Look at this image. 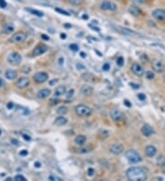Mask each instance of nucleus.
Here are the masks:
<instances>
[{
  "label": "nucleus",
  "mask_w": 165,
  "mask_h": 181,
  "mask_svg": "<svg viewBox=\"0 0 165 181\" xmlns=\"http://www.w3.org/2000/svg\"><path fill=\"white\" fill-rule=\"evenodd\" d=\"M49 180H51V181H56V180H59V181H61V178H56V176H49Z\"/></svg>",
  "instance_id": "42"
},
{
  "label": "nucleus",
  "mask_w": 165,
  "mask_h": 181,
  "mask_svg": "<svg viewBox=\"0 0 165 181\" xmlns=\"http://www.w3.org/2000/svg\"><path fill=\"white\" fill-rule=\"evenodd\" d=\"M129 85H130L133 89H138V88H139V85H138V84H136V83L130 82V83H129Z\"/></svg>",
  "instance_id": "45"
},
{
  "label": "nucleus",
  "mask_w": 165,
  "mask_h": 181,
  "mask_svg": "<svg viewBox=\"0 0 165 181\" xmlns=\"http://www.w3.org/2000/svg\"><path fill=\"white\" fill-rule=\"evenodd\" d=\"M61 38L65 40V38H66V35L64 34V33H61Z\"/></svg>",
  "instance_id": "50"
},
{
  "label": "nucleus",
  "mask_w": 165,
  "mask_h": 181,
  "mask_svg": "<svg viewBox=\"0 0 165 181\" xmlns=\"http://www.w3.org/2000/svg\"><path fill=\"white\" fill-rule=\"evenodd\" d=\"M70 48H71V50L72 51H78L79 50V46L77 44H75V43H72L70 45Z\"/></svg>",
  "instance_id": "33"
},
{
  "label": "nucleus",
  "mask_w": 165,
  "mask_h": 181,
  "mask_svg": "<svg viewBox=\"0 0 165 181\" xmlns=\"http://www.w3.org/2000/svg\"><path fill=\"white\" fill-rule=\"evenodd\" d=\"M14 180L15 181H26L27 179H26L25 176H22V175H17V176L14 178Z\"/></svg>",
  "instance_id": "32"
},
{
  "label": "nucleus",
  "mask_w": 165,
  "mask_h": 181,
  "mask_svg": "<svg viewBox=\"0 0 165 181\" xmlns=\"http://www.w3.org/2000/svg\"><path fill=\"white\" fill-rule=\"evenodd\" d=\"M25 9H26L28 12H29L30 14L35 15V16H43V15H44L41 11L37 10V9H33V8H26Z\"/></svg>",
  "instance_id": "25"
},
{
  "label": "nucleus",
  "mask_w": 165,
  "mask_h": 181,
  "mask_svg": "<svg viewBox=\"0 0 165 181\" xmlns=\"http://www.w3.org/2000/svg\"><path fill=\"white\" fill-rule=\"evenodd\" d=\"M19 154L20 156H28L29 154V152H28V150H21L20 151V153H19Z\"/></svg>",
  "instance_id": "43"
},
{
  "label": "nucleus",
  "mask_w": 165,
  "mask_h": 181,
  "mask_svg": "<svg viewBox=\"0 0 165 181\" xmlns=\"http://www.w3.org/2000/svg\"><path fill=\"white\" fill-rule=\"evenodd\" d=\"M67 122H68V120H67L65 117H63V116H59V117H57L55 119L54 124H55L56 125H58V126H63V125L66 124Z\"/></svg>",
  "instance_id": "21"
},
{
  "label": "nucleus",
  "mask_w": 165,
  "mask_h": 181,
  "mask_svg": "<svg viewBox=\"0 0 165 181\" xmlns=\"http://www.w3.org/2000/svg\"><path fill=\"white\" fill-rule=\"evenodd\" d=\"M126 176L131 181H144L148 178V170L141 166H133L127 170Z\"/></svg>",
  "instance_id": "1"
},
{
  "label": "nucleus",
  "mask_w": 165,
  "mask_h": 181,
  "mask_svg": "<svg viewBox=\"0 0 165 181\" xmlns=\"http://www.w3.org/2000/svg\"><path fill=\"white\" fill-rule=\"evenodd\" d=\"M74 142L77 146H84L85 143L86 142V137L85 136H82V134H79V136L75 137Z\"/></svg>",
  "instance_id": "22"
},
{
  "label": "nucleus",
  "mask_w": 165,
  "mask_h": 181,
  "mask_svg": "<svg viewBox=\"0 0 165 181\" xmlns=\"http://www.w3.org/2000/svg\"><path fill=\"white\" fill-rule=\"evenodd\" d=\"M2 85H3V80H2V79L0 78V87H1Z\"/></svg>",
  "instance_id": "53"
},
{
  "label": "nucleus",
  "mask_w": 165,
  "mask_h": 181,
  "mask_svg": "<svg viewBox=\"0 0 165 181\" xmlns=\"http://www.w3.org/2000/svg\"><path fill=\"white\" fill-rule=\"evenodd\" d=\"M29 84V80L27 77H21L19 78V80H17L16 82V87L19 89H25L28 87Z\"/></svg>",
  "instance_id": "12"
},
{
  "label": "nucleus",
  "mask_w": 165,
  "mask_h": 181,
  "mask_svg": "<svg viewBox=\"0 0 165 181\" xmlns=\"http://www.w3.org/2000/svg\"><path fill=\"white\" fill-rule=\"evenodd\" d=\"M117 5L111 1H104L101 4V9L106 11H116L117 10Z\"/></svg>",
  "instance_id": "9"
},
{
  "label": "nucleus",
  "mask_w": 165,
  "mask_h": 181,
  "mask_svg": "<svg viewBox=\"0 0 165 181\" xmlns=\"http://www.w3.org/2000/svg\"><path fill=\"white\" fill-rule=\"evenodd\" d=\"M51 92V90H49V89H42V90H39L37 96L39 99H46L50 96Z\"/></svg>",
  "instance_id": "19"
},
{
  "label": "nucleus",
  "mask_w": 165,
  "mask_h": 181,
  "mask_svg": "<svg viewBox=\"0 0 165 181\" xmlns=\"http://www.w3.org/2000/svg\"><path fill=\"white\" fill-rule=\"evenodd\" d=\"M48 50V47L46 45H43V44H40V45H38L36 48H34L33 50V55L34 56H40Z\"/></svg>",
  "instance_id": "13"
},
{
  "label": "nucleus",
  "mask_w": 165,
  "mask_h": 181,
  "mask_svg": "<svg viewBox=\"0 0 165 181\" xmlns=\"http://www.w3.org/2000/svg\"><path fill=\"white\" fill-rule=\"evenodd\" d=\"M65 93H66V87L63 85L58 86V87L55 89V90H54V95L57 96V97L63 95Z\"/></svg>",
  "instance_id": "20"
},
{
  "label": "nucleus",
  "mask_w": 165,
  "mask_h": 181,
  "mask_svg": "<svg viewBox=\"0 0 165 181\" xmlns=\"http://www.w3.org/2000/svg\"><path fill=\"white\" fill-rule=\"evenodd\" d=\"M117 64L119 67H122L123 65H124V59H123V57H118V58H117Z\"/></svg>",
  "instance_id": "34"
},
{
  "label": "nucleus",
  "mask_w": 165,
  "mask_h": 181,
  "mask_svg": "<svg viewBox=\"0 0 165 181\" xmlns=\"http://www.w3.org/2000/svg\"><path fill=\"white\" fill-rule=\"evenodd\" d=\"M22 137H23L25 140H27V141L30 140V136H29V134H22Z\"/></svg>",
  "instance_id": "44"
},
{
  "label": "nucleus",
  "mask_w": 165,
  "mask_h": 181,
  "mask_svg": "<svg viewBox=\"0 0 165 181\" xmlns=\"http://www.w3.org/2000/svg\"><path fill=\"white\" fill-rule=\"evenodd\" d=\"M55 10L57 11V12H59V13L62 14V15H65V16H70V13H68L67 11L65 10H62V9H61V8H55Z\"/></svg>",
  "instance_id": "36"
},
{
  "label": "nucleus",
  "mask_w": 165,
  "mask_h": 181,
  "mask_svg": "<svg viewBox=\"0 0 165 181\" xmlns=\"http://www.w3.org/2000/svg\"><path fill=\"white\" fill-rule=\"evenodd\" d=\"M128 11H129V13H130L131 15H133L134 16H138L141 14L140 9H139L138 6H131L130 8H129V9H128Z\"/></svg>",
  "instance_id": "23"
},
{
  "label": "nucleus",
  "mask_w": 165,
  "mask_h": 181,
  "mask_svg": "<svg viewBox=\"0 0 165 181\" xmlns=\"http://www.w3.org/2000/svg\"><path fill=\"white\" fill-rule=\"evenodd\" d=\"M7 180H8V181H10V180H13V179L10 178H7Z\"/></svg>",
  "instance_id": "56"
},
{
  "label": "nucleus",
  "mask_w": 165,
  "mask_h": 181,
  "mask_svg": "<svg viewBox=\"0 0 165 181\" xmlns=\"http://www.w3.org/2000/svg\"><path fill=\"white\" fill-rule=\"evenodd\" d=\"M138 98L140 100V101H144V100H146V95L144 94V93L140 92L138 94Z\"/></svg>",
  "instance_id": "39"
},
{
  "label": "nucleus",
  "mask_w": 165,
  "mask_h": 181,
  "mask_svg": "<svg viewBox=\"0 0 165 181\" xmlns=\"http://www.w3.org/2000/svg\"><path fill=\"white\" fill-rule=\"evenodd\" d=\"M125 156L127 160L131 164H138V163L142 161V157H141L140 154H138L136 150L133 149H129L128 151H126Z\"/></svg>",
  "instance_id": "2"
},
{
  "label": "nucleus",
  "mask_w": 165,
  "mask_h": 181,
  "mask_svg": "<svg viewBox=\"0 0 165 181\" xmlns=\"http://www.w3.org/2000/svg\"><path fill=\"white\" fill-rule=\"evenodd\" d=\"M81 56H82V58H85V56H86V55H85L84 52H81Z\"/></svg>",
  "instance_id": "52"
},
{
  "label": "nucleus",
  "mask_w": 165,
  "mask_h": 181,
  "mask_svg": "<svg viewBox=\"0 0 165 181\" xmlns=\"http://www.w3.org/2000/svg\"><path fill=\"white\" fill-rule=\"evenodd\" d=\"M108 136H109V133H108L107 131H106V130L100 131V137H101V138H103V139L107 138Z\"/></svg>",
  "instance_id": "30"
},
{
  "label": "nucleus",
  "mask_w": 165,
  "mask_h": 181,
  "mask_svg": "<svg viewBox=\"0 0 165 181\" xmlns=\"http://www.w3.org/2000/svg\"><path fill=\"white\" fill-rule=\"evenodd\" d=\"M75 114L81 117H87L92 114V109L85 104H78L75 106Z\"/></svg>",
  "instance_id": "3"
},
{
  "label": "nucleus",
  "mask_w": 165,
  "mask_h": 181,
  "mask_svg": "<svg viewBox=\"0 0 165 181\" xmlns=\"http://www.w3.org/2000/svg\"><path fill=\"white\" fill-rule=\"evenodd\" d=\"M22 60L21 55L18 52H11L8 56V63L11 65H19Z\"/></svg>",
  "instance_id": "4"
},
{
  "label": "nucleus",
  "mask_w": 165,
  "mask_h": 181,
  "mask_svg": "<svg viewBox=\"0 0 165 181\" xmlns=\"http://www.w3.org/2000/svg\"><path fill=\"white\" fill-rule=\"evenodd\" d=\"M57 112H58L59 114H61V115L66 114L67 112H68V108H67V107H65V106L59 107L58 109H57Z\"/></svg>",
  "instance_id": "29"
},
{
  "label": "nucleus",
  "mask_w": 165,
  "mask_h": 181,
  "mask_svg": "<svg viewBox=\"0 0 165 181\" xmlns=\"http://www.w3.org/2000/svg\"><path fill=\"white\" fill-rule=\"evenodd\" d=\"M94 92V89L89 85H82V88H81V93H82L84 96H91Z\"/></svg>",
  "instance_id": "17"
},
{
  "label": "nucleus",
  "mask_w": 165,
  "mask_h": 181,
  "mask_svg": "<svg viewBox=\"0 0 165 181\" xmlns=\"http://www.w3.org/2000/svg\"><path fill=\"white\" fill-rule=\"evenodd\" d=\"M34 166L36 168H40V166H41V164H40V162H35L34 163Z\"/></svg>",
  "instance_id": "48"
},
{
  "label": "nucleus",
  "mask_w": 165,
  "mask_h": 181,
  "mask_svg": "<svg viewBox=\"0 0 165 181\" xmlns=\"http://www.w3.org/2000/svg\"><path fill=\"white\" fill-rule=\"evenodd\" d=\"M146 78L148 80H152V79H154V73L150 70H148L146 72Z\"/></svg>",
  "instance_id": "31"
},
{
  "label": "nucleus",
  "mask_w": 165,
  "mask_h": 181,
  "mask_svg": "<svg viewBox=\"0 0 165 181\" xmlns=\"http://www.w3.org/2000/svg\"><path fill=\"white\" fill-rule=\"evenodd\" d=\"M84 18H88V16L87 15H84V16H82Z\"/></svg>",
  "instance_id": "55"
},
{
  "label": "nucleus",
  "mask_w": 165,
  "mask_h": 181,
  "mask_svg": "<svg viewBox=\"0 0 165 181\" xmlns=\"http://www.w3.org/2000/svg\"><path fill=\"white\" fill-rule=\"evenodd\" d=\"M157 164L160 166V168H165V156H160L157 158Z\"/></svg>",
  "instance_id": "27"
},
{
  "label": "nucleus",
  "mask_w": 165,
  "mask_h": 181,
  "mask_svg": "<svg viewBox=\"0 0 165 181\" xmlns=\"http://www.w3.org/2000/svg\"><path fill=\"white\" fill-rule=\"evenodd\" d=\"M33 80L37 83H44L49 80V75L44 72H38L33 76Z\"/></svg>",
  "instance_id": "7"
},
{
  "label": "nucleus",
  "mask_w": 165,
  "mask_h": 181,
  "mask_svg": "<svg viewBox=\"0 0 165 181\" xmlns=\"http://www.w3.org/2000/svg\"><path fill=\"white\" fill-rule=\"evenodd\" d=\"M64 26H66V28H70V27H72L71 25H69V24H65Z\"/></svg>",
  "instance_id": "54"
},
{
  "label": "nucleus",
  "mask_w": 165,
  "mask_h": 181,
  "mask_svg": "<svg viewBox=\"0 0 165 181\" xmlns=\"http://www.w3.org/2000/svg\"><path fill=\"white\" fill-rule=\"evenodd\" d=\"M145 154L148 157H153L157 154V148L154 146H148L145 149Z\"/></svg>",
  "instance_id": "16"
},
{
  "label": "nucleus",
  "mask_w": 165,
  "mask_h": 181,
  "mask_svg": "<svg viewBox=\"0 0 165 181\" xmlns=\"http://www.w3.org/2000/svg\"><path fill=\"white\" fill-rule=\"evenodd\" d=\"M14 30H15V28H14L13 25L8 24V25H6V26H4L2 33L3 34H11V33H13Z\"/></svg>",
  "instance_id": "24"
},
{
  "label": "nucleus",
  "mask_w": 165,
  "mask_h": 181,
  "mask_svg": "<svg viewBox=\"0 0 165 181\" xmlns=\"http://www.w3.org/2000/svg\"><path fill=\"white\" fill-rule=\"evenodd\" d=\"M115 30L124 35H130V33H134V32L130 31L129 30H127V28H122L121 27H118V26H116V27H115Z\"/></svg>",
  "instance_id": "26"
},
{
  "label": "nucleus",
  "mask_w": 165,
  "mask_h": 181,
  "mask_svg": "<svg viewBox=\"0 0 165 181\" xmlns=\"http://www.w3.org/2000/svg\"><path fill=\"white\" fill-rule=\"evenodd\" d=\"M109 151L110 153H112L113 154H117H117H120L123 153V151H124V146H123V144H114L110 146Z\"/></svg>",
  "instance_id": "11"
},
{
  "label": "nucleus",
  "mask_w": 165,
  "mask_h": 181,
  "mask_svg": "<svg viewBox=\"0 0 165 181\" xmlns=\"http://www.w3.org/2000/svg\"><path fill=\"white\" fill-rule=\"evenodd\" d=\"M110 117L115 122H121L124 120V114L117 109H113L110 112Z\"/></svg>",
  "instance_id": "5"
},
{
  "label": "nucleus",
  "mask_w": 165,
  "mask_h": 181,
  "mask_svg": "<svg viewBox=\"0 0 165 181\" xmlns=\"http://www.w3.org/2000/svg\"><path fill=\"white\" fill-rule=\"evenodd\" d=\"M82 80H86V82H93L95 80V77H94L93 75L91 74V73H85L82 76Z\"/></svg>",
  "instance_id": "28"
},
{
  "label": "nucleus",
  "mask_w": 165,
  "mask_h": 181,
  "mask_svg": "<svg viewBox=\"0 0 165 181\" xmlns=\"http://www.w3.org/2000/svg\"><path fill=\"white\" fill-rule=\"evenodd\" d=\"M12 106H14L12 104H8V109H12Z\"/></svg>",
  "instance_id": "51"
},
{
  "label": "nucleus",
  "mask_w": 165,
  "mask_h": 181,
  "mask_svg": "<svg viewBox=\"0 0 165 181\" xmlns=\"http://www.w3.org/2000/svg\"><path fill=\"white\" fill-rule=\"evenodd\" d=\"M1 134H2V132H1V130H0V136H1Z\"/></svg>",
  "instance_id": "57"
},
{
  "label": "nucleus",
  "mask_w": 165,
  "mask_h": 181,
  "mask_svg": "<svg viewBox=\"0 0 165 181\" xmlns=\"http://www.w3.org/2000/svg\"><path fill=\"white\" fill-rule=\"evenodd\" d=\"M27 38V35L23 33V32H18L16 34H14L12 38H10V41L12 43H16V44H19V43H23Z\"/></svg>",
  "instance_id": "6"
},
{
  "label": "nucleus",
  "mask_w": 165,
  "mask_h": 181,
  "mask_svg": "<svg viewBox=\"0 0 165 181\" xmlns=\"http://www.w3.org/2000/svg\"><path fill=\"white\" fill-rule=\"evenodd\" d=\"M102 69H103V70H105V72H108L110 70V64L105 63L104 65H103V67H102Z\"/></svg>",
  "instance_id": "37"
},
{
  "label": "nucleus",
  "mask_w": 165,
  "mask_h": 181,
  "mask_svg": "<svg viewBox=\"0 0 165 181\" xmlns=\"http://www.w3.org/2000/svg\"><path fill=\"white\" fill-rule=\"evenodd\" d=\"M5 76L6 78L9 80H15V79L18 77V72H17V70H8L5 73Z\"/></svg>",
  "instance_id": "18"
},
{
  "label": "nucleus",
  "mask_w": 165,
  "mask_h": 181,
  "mask_svg": "<svg viewBox=\"0 0 165 181\" xmlns=\"http://www.w3.org/2000/svg\"><path fill=\"white\" fill-rule=\"evenodd\" d=\"M152 16L155 19L159 20V21H163V20H165V10L164 9H160V8L155 9L152 12Z\"/></svg>",
  "instance_id": "10"
},
{
  "label": "nucleus",
  "mask_w": 165,
  "mask_h": 181,
  "mask_svg": "<svg viewBox=\"0 0 165 181\" xmlns=\"http://www.w3.org/2000/svg\"><path fill=\"white\" fill-rule=\"evenodd\" d=\"M132 1H133L134 3H135V4H142V3L144 2V0H132Z\"/></svg>",
  "instance_id": "49"
},
{
  "label": "nucleus",
  "mask_w": 165,
  "mask_h": 181,
  "mask_svg": "<svg viewBox=\"0 0 165 181\" xmlns=\"http://www.w3.org/2000/svg\"><path fill=\"white\" fill-rule=\"evenodd\" d=\"M124 104H125V105H126L127 107H128V108H130L131 105H132L130 102H128V100H125V101H124Z\"/></svg>",
  "instance_id": "46"
},
{
  "label": "nucleus",
  "mask_w": 165,
  "mask_h": 181,
  "mask_svg": "<svg viewBox=\"0 0 165 181\" xmlns=\"http://www.w3.org/2000/svg\"><path fill=\"white\" fill-rule=\"evenodd\" d=\"M152 68L156 72H162L164 70V65L161 61L160 60H154L152 62Z\"/></svg>",
  "instance_id": "15"
},
{
  "label": "nucleus",
  "mask_w": 165,
  "mask_h": 181,
  "mask_svg": "<svg viewBox=\"0 0 165 181\" xmlns=\"http://www.w3.org/2000/svg\"><path fill=\"white\" fill-rule=\"evenodd\" d=\"M87 175H88L89 176H93L94 175H95V170H94L93 168H88Z\"/></svg>",
  "instance_id": "40"
},
{
  "label": "nucleus",
  "mask_w": 165,
  "mask_h": 181,
  "mask_svg": "<svg viewBox=\"0 0 165 181\" xmlns=\"http://www.w3.org/2000/svg\"><path fill=\"white\" fill-rule=\"evenodd\" d=\"M0 8H7V2H6V0H0Z\"/></svg>",
  "instance_id": "41"
},
{
  "label": "nucleus",
  "mask_w": 165,
  "mask_h": 181,
  "mask_svg": "<svg viewBox=\"0 0 165 181\" xmlns=\"http://www.w3.org/2000/svg\"><path fill=\"white\" fill-rule=\"evenodd\" d=\"M91 151V148L90 147H85V148H82V149H80V150H78V152L79 153H88V152H90Z\"/></svg>",
  "instance_id": "38"
},
{
  "label": "nucleus",
  "mask_w": 165,
  "mask_h": 181,
  "mask_svg": "<svg viewBox=\"0 0 165 181\" xmlns=\"http://www.w3.org/2000/svg\"><path fill=\"white\" fill-rule=\"evenodd\" d=\"M73 92H74V90H69V93H68V95H67V98H68V99L71 98V96L73 95Z\"/></svg>",
  "instance_id": "47"
},
{
  "label": "nucleus",
  "mask_w": 165,
  "mask_h": 181,
  "mask_svg": "<svg viewBox=\"0 0 165 181\" xmlns=\"http://www.w3.org/2000/svg\"><path fill=\"white\" fill-rule=\"evenodd\" d=\"M141 133H142V134L144 136L149 137V136H150L152 134L154 133V130H153V128L149 124H144L142 126V128H141Z\"/></svg>",
  "instance_id": "14"
},
{
  "label": "nucleus",
  "mask_w": 165,
  "mask_h": 181,
  "mask_svg": "<svg viewBox=\"0 0 165 181\" xmlns=\"http://www.w3.org/2000/svg\"><path fill=\"white\" fill-rule=\"evenodd\" d=\"M84 0H69V2L72 4V5H74V6H78V5H81L82 3Z\"/></svg>",
  "instance_id": "35"
},
{
  "label": "nucleus",
  "mask_w": 165,
  "mask_h": 181,
  "mask_svg": "<svg viewBox=\"0 0 165 181\" xmlns=\"http://www.w3.org/2000/svg\"><path fill=\"white\" fill-rule=\"evenodd\" d=\"M131 72H133L136 76H138V77H142L144 75V73H145L143 67L138 63L132 64V66H131Z\"/></svg>",
  "instance_id": "8"
}]
</instances>
